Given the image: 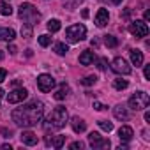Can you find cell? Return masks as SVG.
Here are the masks:
<instances>
[{"instance_id":"cell-1","label":"cell","mask_w":150,"mask_h":150,"mask_svg":"<svg viewBox=\"0 0 150 150\" xmlns=\"http://www.w3.org/2000/svg\"><path fill=\"white\" fill-rule=\"evenodd\" d=\"M44 104L41 101H30L28 104H23L21 108H16L13 111V122L20 127H34L42 120Z\"/></svg>"},{"instance_id":"cell-2","label":"cell","mask_w":150,"mask_h":150,"mask_svg":"<svg viewBox=\"0 0 150 150\" xmlns=\"http://www.w3.org/2000/svg\"><path fill=\"white\" fill-rule=\"evenodd\" d=\"M67 122V110L64 106H57L46 118L44 122V129L46 131H58L65 125Z\"/></svg>"},{"instance_id":"cell-3","label":"cell","mask_w":150,"mask_h":150,"mask_svg":"<svg viewBox=\"0 0 150 150\" xmlns=\"http://www.w3.org/2000/svg\"><path fill=\"white\" fill-rule=\"evenodd\" d=\"M18 16H20L21 20H27V23H30V25H35V23L41 20V14L37 13V9H35L32 4H28V2L20 6Z\"/></svg>"},{"instance_id":"cell-4","label":"cell","mask_w":150,"mask_h":150,"mask_svg":"<svg viewBox=\"0 0 150 150\" xmlns=\"http://www.w3.org/2000/svg\"><path fill=\"white\" fill-rule=\"evenodd\" d=\"M85 35H87V28H85V25H81V23L71 25V27L65 28V39H67L69 42H80V41L85 39Z\"/></svg>"},{"instance_id":"cell-5","label":"cell","mask_w":150,"mask_h":150,"mask_svg":"<svg viewBox=\"0 0 150 150\" xmlns=\"http://www.w3.org/2000/svg\"><path fill=\"white\" fill-rule=\"evenodd\" d=\"M148 103H150V97H148L146 92H136V94L131 96L127 104H129V108L132 111H141V110H145L148 106Z\"/></svg>"},{"instance_id":"cell-6","label":"cell","mask_w":150,"mask_h":150,"mask_svg":"<svg viewBox=\"0 0 150 150\" xmlns=\"http://www.w3.org/2000/svg\"><path fill=\"white\" fill-rule=\"evenodd\" d=\"M55 85H57V81L51 74H39L37 76V87L41 92H51L55 88Z\"/></svg>"},{"instance_id":"cell-7","label":"cell","mask_w":150,"mask_h":150,"mask_svg":"<svg viewBox=\"0 0 150 150\" xmlns=\"http://www.w3.org/2000/svg\"><path fill=\"white\" fill-rule=\"evenodd\" d=\"M129 32H131L134 37H146V35H148L146 21H141V20H134V21H131V25H129Z\"/></svg>"},{"instance_id":"cell-8","label":"cell","mask_w":150,"mask_h":150,"mask_svg":"<svg viewBox=\"0 0 150 150\" xmlns=\"http://www.w3.org/2000/svg\"><path fill=\"white\" fill-rule=\"evenodd\" d=\"M88 141L92 145V148H110V139H104L99 132H90L88 134Z\"/></svg>"},{"instance_id":"cell-9","label":"cell","mask_w":150,"mask_h":150,"mask_svg":"<svg viewBox=\"0 0 150 150\" xmlns=\"http://www.w3.org/2000/svg\"><path fill=\"white\" fill-rule=\"evenodd\" d=\"M111 69H113L117 74H129V72H131V65H129L122 57H117V58L111 62Z\"/></svg>"},{"instance_id":"cell-10","label":"cell","mask_w":150,"mask_h":150,"mask_svg":"<svg viewBox=\"0 0 150 150\" xmlns=\"http://www.w3.org/2000/svg\"><path fill=\"white\" fill-rule=\"evenodd\" d=\"M27 96H28V92H27L25 88H14L13 92H9V96H7V103H11V104L23 103V101L27 99Z\"/></svg>"},{"instance_id":"cell-11","label":"cell","mask_w":150,"mask_h":150,"mask_svg":"<svg viewBox=\"0 0 150 150\" xmlns=\"http://www.w3.org/2000/svg\"><path fill=\"white\" fill-rule=\"evenodd\" d=\"M20 139H21V143H23V145H28V146L37 145V136H35L32 131H23V132H21V136H20Z\"/></svg>"},{"instance_id":"cell-12","label":"cell","mask_w":150,"mask_h":150,"mask_svg":"<svg viewBox=\"0 0 150 150\" xmlns=\"http://www.w3.org/2000/svg\"><path fill=\"white\" fill-rule=\"evenodd\" d=\"M108 20H110L108 11H106V9H99V11H97V14H96V25H97L99 28H103V27H106V25H108Z\"/></svg>"},{"instance_id":"cell-13","label":"cell","mask_w":150,"mask_h":150,"mask_svg":"<svg viewBox=\"0 0 150 150\" xmlns=\"http://www.w3.org/2000/svg\"><path fill=\"white\" fill-rule=\"evenodd\" d=\"M71 127H72L74 132H83V131L87 129V124H85V120L80 118V117H72V118H71Z\"/></svg>"},{"instance_id":"cell-14","label":"cell","mask_w":150,"mask_h":150,"mask_svg":"<svg viewBox=\"0 0 150 150\" xmlns=\"http://www.w3.org/2000/svg\"><path fill=\"white\" fill-rule=\"evenodd\" d=\"M113 115H115V118H118V120H129V111H127V108L125 106H122V104H118V106H115L113 108Z\"/></svg>"},{"instance_id":"cell-15","label":"cell","mask_w":150,"mask_h":150,"mask_svg":"<svg viewBox=\"0 0 150 150\" xmlns=\"http://www.w3.org/2000/svg\"><path fill=\"white\" fill-rule=\"evenodd\" d=\"M14 37H16V32H14L13 28L0 27V41H7V42H11V41H14Z\"/></svg>"},{"instance_id":"cell-16","label":"cell","mask_w":150,"mask_h":150,"mask_svg":"<svg viewBox=\"0 0 150 150\" xmlns=\"http://www.w3.org/2000/svg\"><path fill=\"white\" fill-rule=\"evenodd\" d=\"M94 60H96V55H94V51H90V50H85V51L80 55V64H81V65H90V64H94Z\"/></svg>"},{"instance_id":"cell-17","label":"cell","mask_w":150,"mask_h":150,"mask_svg":"<svg viewBox=\"0 0 150 150\" xmlns=\"http://www.w3.org/2000/svg\"><path fill=\"white\" fill-rule=\"evenodd\" d=\"M132 136H134V132H132V129H131L129 125H122V127L118 129V138H120L122 141H131Z\"/></svg>"},{"instance_id":"cell-18","label":"cell","mask_w":150,"mask_h":150,"mask_svg":"<svg viewBox=\"0 0 150 150\" xmlns=\"http://www.w3.org/2000/svg\"><path fill=\"white\" fill-rule=\"evenodd\" d=\"M131 62H132V65H136V67L143 65V53H141L139 50H131Z\"/></svg>"},{"instance_id":"cell-19","label":"cell","mask_w":150,"mask_h":150,"mask_svg":"<svg viewBox=\"0 0 150 150\" xmlns=\"http://www.w3.org/2000/svg\"><path fill=\"white\" fill-rule=\"evenodd\" d=\"M67 94H69V87H67L65 83H62V85H60V88L53 94V97H55L57 101H62V99H65V97H67Z\"/></svg>"},{"instance_id":"cell-20","label":"cell","mask_w":150,"mask_h":150,"mask_svg":"<svg viewBox=\"0 0 150 150\" xmlns=\"http://www.w3.org/2000/svg\"><path fill=\"white\" fill-rule=\"evenodd\" d=\"M0 14H2V16H11L13 14V7L6 2V0L0 2Z\"/></svg>"},{"instance_id":"cell-21","label":"cell","mask_w":150,"mask_h":150,"mask_svg":"<svg viewBox=\"0 0 150 150\" xmlns=\"http://www.w3.org/2000/svg\"><path fill=\"white\" fill-rule=\"evenodd\" d=\"M53 50H55V53H57V55H65V53L69 51V46H67L65 42H55Z\"/></svg>"},{"instance_id":"cell-22","label":"cell","mask_w":150,"mask_h":150,"mask_svg":"<svg viewBox=\"0 0 150 150\" xmlns=\"http://www.w3.org/2000/svg\"><path fill=\"white\" fill-rule=\"evenodd\" d=\"M50 143H51L53 148H62L64 143H65V136H55V138H51Z\"/></svg>"},{"instance_id":"cell-23","label":"cell","mask_w":150,"mask_h":150,"mask_svg":"<svg viewBox=\"0 0 150 150\" xmlns=\"http://www.w3.org/2000/svg\"><path fill=\"white\" fill-rule=\"evenodd\" d=\"M46 27H48V30H50L51 34H55V32H58V30H60V27H62V25H60V21H58V20H50Z\"/></svg>"},{"instance_id":"cell-24","label":"cell","mask_w":150,"mask_h":150,"mask_svg":"<svg viewBox=\"0 0 150 150\" xmlns=\"http://www.w3.org/2000/svg\"><path fill=\"white\" fill-rule=\"evenodd\" d=\"M104 44L108 48H117L118 46V39L113 37V35H104Z\"/></svg>"},{"instance_id":"cell-25","label":"cell","mask_w":150,"mask_h":150,"mask_svg":"<svg viewBox=\"0 0 150 150\" xmlns=\"http://www.w3.org/2000/svg\"><path fill=\"white\" fill-rule=\"evenodd\" d=\"M21 37H25V39H30L32 37V25L30 23H25L21 27Z\"/></svg>"},{"instance_id":"cell-26","label":"cell","mask_w":150,"mask_h":150,"mask_svg":"<svg viewBox=\"0 0 150 150\" xmlns=\"http://www.w3.org/2000/svg\"><path fill=\"white\" fill-rule=\"evenodd\" d=\"M113 87H115L117 90H124V88H127V87H129V83H127V80L118 78V80H115V81H113Z\"/></svg>"},{"instance_id":"cell-27","label":"cell","mask_w":150,"mask_h":150,"mask_svg":"<svg viewBox=\"0 0 150 150\" xmlns=\"http://www.w3.org/2000/svg\"><path fill=\"white\" fill-rule=\"evenodd\" d=\"M96 81H97V76L90 74V76H85V78L81 80V85H85V87H90V85H94Z\"/></svg>"},{"instance_id":"cell-28","label":"cell","mask_w":150,"mask_h":150,"mask_svg":"<svg viewBox=\"0 0 150 150\" xmlns=\"http://www.w3.org/2000/svg\"><path fill=\"white\" fill-rule=\"evenodd\" d=\"M39 44H41L42 48L50 46V44H51V37H50L48 34H42V35H39Z\"/></svg>"},{"instance_id":"cell-29","label":"cell","mask_w":150,"mask_h":150,"mask_svg":"<svg viewBox=\"0 0 150 150\" xmlns=\"http://www.w3.org/2000/svg\"><path fill=\"white\" fill-rule=\"evenodd\" d=\"M99 127H101L103 131H106V132L113 131V124H111V122H108V120H99Z\"/></svg>"},{"instance_id":"cell-30","label":"cell","mask_w":150,"mask_h":150,"mask_svg":"<svg viewBox=\"0 0 150 150\" xmlns=\"http://www.w3.org/2000/svg\"><path fill=\"white\" fill-rule=\"evenodd\" d=\"M83 146H85V143H83V141H72V143L69 145V148H71V150H78V148L81 150Z\"/></svg>"},{"instance_id":"cell-31","label":"cell","mask_w":150,"mask_h":150,"mask_svg":"<svg viewBox=\"0 0 150 150\" xmlns=\"http://www.w3.org/2000/svg\"><path fill=\"white\" fill-rule=\"evenodd\" d=\"M83 2V0H64V4L67 6V7H76V6H80Z\"/></svg>"},{"instance_id":"cell-32","label":"cell","mask_w":150,"mask_h":150,"mask_svg":"<svg viewBox=\"0 0 150 150\" xmlns=\"http://www.w3.org/2000/svg\"><path fill=\"white\" fill-rule=\"evenodd\" d=\"M97 67H99L101 71H104V69L108 67V60H106V58H99V60H97Z\"/></svg>"},{"instance_id":"cell-33","label":"cell","mask_w":150,"mask_h":150,"mask_svg":"<svg viewBox=\"0 0 150 150\" xmlns=\"http://www.w3.org/2000/svg\"><path fill=\"white\" fill-rule=\"evenodd\" d=\"M94 110L103 111V110H106V106H104V104H101V103H97V101H94Z\"/></svg>"},{"instance_id":"cell-34","label":"cell","mask_w":150,"mask_h":150,"mask_svg":"<svg viewBox=\"0 0 150 150\" xmlns=\"http://www.w3.org/2000/svg\"><path fill=\"white\" fill-rule=\"evenodd\" d=\"M6 76H7V71H6V69H2V67H0V83H2V81L6 80Z\"/></svg>"},{"instance_id":"cell-35","label":"cell","mask_w":150,"mask_h":150,"mask_svg":"<svg viewBox=\"0 0 150 150\" xmlns=\"http://www.w3.org/2000/svg\"><path fill=\"white\" fill-rule=\"evenodd\" d=\"M145 80H150V64L145 65Z\"/></svg>"},{"instance_id":"cell-36","label":"cell","mask_w":150,"mask_h":150,"mask_svg":"<svg viewBox=\"0 0 150 150\" xmlns=\"http://www.w3.org/2000/svg\"><path fill=\"white\" fill-rule=\"evenodd\" d=\"M9 53H13V55L16 53V46H14V44H11V46H9Z\"/></svg>"},{"instance_id":"cell-37","label":"cell","mask_w":150,"mask_h":150,"mask_svg":"<svg viewBox=\"0 0 150 150\" xmlns=\"http://www.w3.org/2000/svg\"><path fill=\"white\" fill-rule=\"evenodd\" d=\"M145 21H150V11H145Z\"/></svg>"},{"instance_id":"cell-38","label":"cell","mask_w":150,"mask_h":150,"mask_svg":"<svg viewBox=\"0 0 150 150\" xmlns=\"http://www.w3.org/2000/svg\"><path fill=\"white\" fill-rule=\"evenodd\" d=\"M2 134H6V138H9V136H11V131H7V129H2Z\"/></svg>"},{"instance_id":"cell-39","label":"cell","mask_w":150,"mask_h":150,"mask_svg":"<svg viewBox=\"0 0 150 150\" xmlns=\"http://www.w3.org/2000/svg\"><path fill=\"white\" fill-rule=\"evenodd\" d=\"M2 150H11V145H7V143H4V145H2Z\"/></svg>"},{"instance_id":"cell-40","label":"cell","mask_w":150,"mask_h":150,"mask_svg":"<svg viewBox=\"0 0 150 150\" xmlns=\"http://www.w3.org/2000/svg\"><path fill=\"white\" fill-rule=\"evenodd\" d=\"M145 120H146V122H150V111H146V113H145Z\"/></svg>"},{"instance_id":"cell-41","label":"cell","mask_w":150,"mask_h":150,"mask_svg":"<svg viewBox=\"0 0 150 150\" xmlns=\"http://www.w3.org/2000/svg\"><path fill=\"white\" fill-rule=\"evenodd\" d=\"M117 150H127V145H120V146H118Z\"/></svg>"},{"instance_id":"cell-42","label":"cell","mask_w":150,"mask_h":150,"mask_svg":"<svg viewBox=\"0 0 150 150\" xmlns=\"http://www.w3.org/2000/svg\"><path fill=\"white\" fill-rule=\"evenodd\" d=\"M111 4H115V6H118V4H122V0H111Z\"/></svg>"},{"instance_id":"cell-43","label":"cell","mask_w":150,"mask_h":150,"mask_svg":"<svg viewBox=\"0 0 150 150\" xmlns=\"http://www.w3.org/2000/svg\"><path fill=\"white\" fill-rule=\"evenodd\" d=\"M4 58V50H0V60Z\"/></svg>"},{"instance_id":"cell-44","label":"cell","mask_w":150,"mask_h":150,"mask_svg":"<svg viewBox=\"0 0 150 150\" xmlns=\"http://www.w3.org/2000/svg\"><path fill=\"white\" fill-rule=\"evenodd\" d=\"M2 96H4V90H2V88H0V97H2Z\"/></svg>"}]
</instances>
